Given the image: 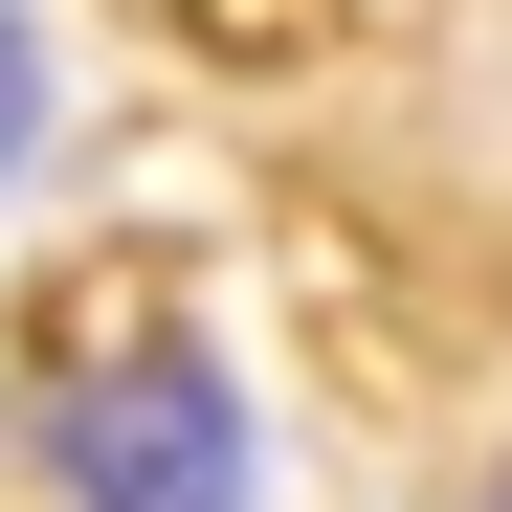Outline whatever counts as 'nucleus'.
Returning a JSON list of instances; mask_svg holds the SVG:
<instances>
[{
    "label": "nucleus",
    "instance_id": "1",
    "mask_svg": "<svg viewBox=\"0 0 512 512\" xmlns=\"http://www.w3.org/2000/svg\"><path fill=\"white\" fill-rule=\"evenodd\" d=\"M45 490L67 512H245L268 446H245V379L201 334H112V357L45 379Z\"/></svg>",
    "mask_w": 512,
    "mask_h": 512
},
{
    "label": "nucleus",
    "instance_id": "2",
    "mask_svg": "<svg viewBox=\"0 0 512 512\" xmlns=\"http://www.w3.org/2000/svg\"><path fill=\"white\" fill-rule=\"evenodd\" d=\"M0 156H45V23L0 0Z\"/></svg>",
    "mask_w": 512,
    "mask_h": 512
}]
</instances>
